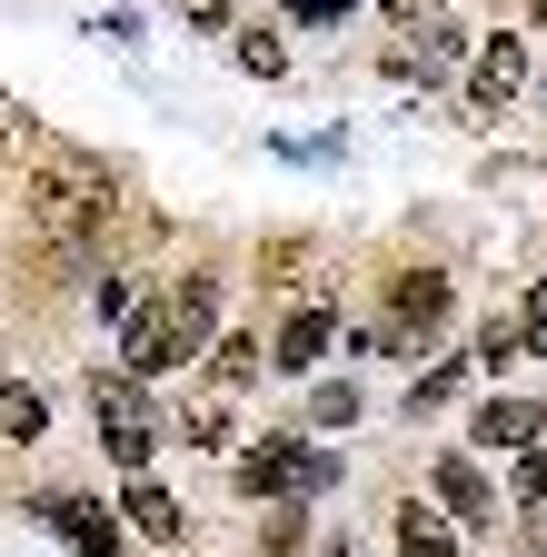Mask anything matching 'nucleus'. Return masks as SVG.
Listing matches in <instances>:
<instances>
[{
  "instance_id": "a878e982",
  "label": "nucleus",
  "mask_w": 547,
  "mask_h": 557,
  "mask_svg": "<svg viewBox=\"0 0 547 557\" xmlns=\"http://www.w3.org/2000/svg\"><path fill=\"white\" fill-rule=\"evenodd\" d=\"M537 21H547V0H537Z\"/></svg>"
},
{
  "instance_id": "6ab92c4d",
  "label": "nucleus",
  "mask_w": 547,
  "mask_h": 557,
  "mask_svg": "<svg viewBox=\"0 0 547 557\" xmlns=\"http://www.w3.org/2000/svg\"><path fill=\"white\" fill-rule=\"evenodd\" d=\"M518 348H527V338H518V319H488V329H477V359H488V369H508Z\"/></svg>"
},
{
  "instance_id": "412c9836",
  "label": "nucleus",
  "mask_w": 547,
  "mask_h": 557,
  "mask_svg": "<svg viewBox=\"0 0 547 557\" xmlns=\"http://www.w3.org/2000/svg\"><path fill=\"white\" fill-rule=\"evenodd\" d=\"M518 498H527V508H547V448H527V458H518Z\"/></svg>"
},
{
  "instance_id": "aec40b11",
  "label": "nucleus",
  "mask_w": 547,
  "mask_h": 557,
  "mask_svg": "<svg viewBox=\"0 0 547 557\" xmlns=\"http://www.w3.org/2000/svg\"><path fill=\"white\" fill-rule=\"evenodd\" d=\"M309 408H319V429H349V418H359V388H319Z\"/></svg>"
},
{
  "instance_id": "f257e3e1",
  "label": "nucleus",
  "mask_w": 547,
  "mask_h": 557,
  "mask_svg": "<svg viewBox=\"0 0 547 557\" xmlns=\"http://www.w3.org/2000/svg\"><path fill=\"white\" fill-rule=\"evenodd\" d=\"M30 230H50V239L110 230V170L100 160H40L30 170Z\"/></svg>"
},
{
  "instance_id": "9d476101",
  "label": "nucleus",
  "mask_w": 547,
  "mask_h": 557,
  "mask_svg": "<svg viewBox=\"0 0 547 557\" xmlns=\"http://www.w3.org/2000/svg\"><path fill=\"white\" fill-rule=\"evenodd\" d=\"M438 498H448V508H458L468 528H488V518H498V498H488V478H477L468 458H438Z\"/></svg>"
},
{
  "instance_id": "f03ea898",
  "label": "nucleus",
  "mask_w": 547,
  "mask_h": 557,
  "mask_svg": "<svg viewBox=\"0 0 547 557\" xmlns=\"http://www.w3.org/2000/svg\"><path fill=\"white\" fill-rule=\"evenodd\" d=\"M90 408H100L110 458H120L129 478H150V448H160V408H150V388L120 369V379H90Z\"/></svg>"
},
{
  "instance_id": "20e7f679",
  "label": "nucleus",
  "mask_w": 547,
  "mask_h": 557,
  "mask_svg": "<svg viewBox=\"0 0 547 557\" xmlns=\"http://www.w3.org/2000/svg\"><path fill=\"white\" fill-rule=\"evenodd\" d=\"M438 329H448V278H438V269H408L398 289H388V338L419 348V338H438Z\"/></svg>"
},
{
  "instance_id": "a211bd4d",
  "label": "nucleus",
  "mask_w": 547,
  "mask_h": 557,
  "mask_svg": "<svg viewBox=\"0 0 547 557\" xmlns=\"http://www.w3.org/2000/svg\"><path fill=\"white\" fill-rule=\"evenodd\" d=\"M179 438H199V448H220V438H229V408H220V398H199V408H179Z\"/></svg>"
},
{
  "instance_id": "39448f33",
  "label": "nucleus",
  "mask_w": 547,
  "mask_h": 557,
  "mask_svg": "<svg viewBox=\"0 0 547 557\" xmlns=\"http://www.w3.org/2000/svg\"><path fill=\"white\" fill-rule=\"evenodd\" d=\"M120 348H129V379L179 369V319H170V289H160V299H140V309L120 319Z\"/></svg>"
},
{
  "instance_id": "393cba45",
  "label": "nucleus",
  "mask_w": 547,
  "mask_h": 557,
  "mask_svg": "<svg viewBox=\"0 0 547 557\" xmlns=\"http://www.w3.org/2000/svg\"><path fill=\"white\" fill-rule=\"evenodd\" d=\"M349 0H289V21H338Z\"/></svg>"
},
{
  "instance_id": "4be33fe9",
  "label": "nucleus",
  "mask_w": 547,
  "mask_h": 557,
  "mask_svg": "<svg viewBox=\"0 0 547 557\" xmlns=\"http://www.w3.org/2000/svg\"><path fill=\"white\" fill-rule=\"evenodd\" d=\"M518 338H527V348H547V289H527V309H518Z\"/></svg>"
},
{
  "instance_id": "ddd939ff",
  "label": "nucleus",
  "mask_w": 547,
  "mask_h": 557,
  "mask_svg": "<svg viewBox=\"0 0 547 557\" xmlns=\"http://www.w3.org/2000/svg\"><path fill=\"white\" fill-rule=\"evenodd\" d=\"M319 348H328V309H299V319L279 329V348H269V359H279V369H319Z\"/></svg>"
},
{
  "instance_id": "1a4fd4ad",
  "label": "nucleus",
  "mask_w": 547,
  "mask_h": 557,
  "mask_svg": "<svg viewBox=\"0 0 547 557\" xmlns=\"http://www.w3.org/2000/svg\"><path fill=\"white\" fill-rule=\"evenodd\" d=\"M477 448H537V408L527 398H488V408H477Z\"/></svg>"
},
{
  "instance_id": "423d86ee",
  "label": "nucleus",
  "mask_w": 547,
  "mask_h": 557,
  "mask_svg": "<svg viewBox=\"0 0 547 557\" xmlns=\"http://www.w3.org/2000/svg\"><path fill=\"white\" fill-rule=\"evenodd\" d=\"M40 528H60L80 557H120V518L100 498H71V487H50V498H40Z\"/></svg>"
},
{
  "instance_id": "5701e85b",
  "label": "nucleus",
  "mask_w": 547,
  "mask_h": 557,
  "mask_svg": "<svg viewBox=\"0 0 547 557\" xmlns=\"http://www.w3.org/2000/svg\"><path fill=\"white\" fill-rule=\"evenodd\" d=\"M378 11H388V21H408V30H428V21H438V0H378Z\"/></svg>"
},
{
  "instance_id": "0eeeda50",
  "label": "nucleus",
  "mask_w": 547,
  "mask_h": 557,
  "mask_svg": "<svg viewBox=\"0 0 547 557\" xmlns=\"http://www.w3.org/2000/svg\"><path fill=\"white\" fill-rule=\"evenodd\" d=\"M170 319H179V359H199V348H210V319H220V278L189 269L179 289H170Z\"/></svg>"
},
{
  "instance_id": "b1692460",
  "label": "nucleus",
  "mask_w": 547,
  "mask_h": 557,
  "mask_svg": "<svg viewBox=\"0 0 547 557\" xmlns=\"http://www.w3.org/2000/svg\"><path fill=\"white\" fill-rule=\"evenodd\" d=\"M179 11H189L199 30H220V21H229V0H179Z\"/></svg>"
},
{
  "instance_id": "2eb2a0df",
  "label": "nucleus",
  "mask_w": 547,
  "mask_h": 557,
  "mask_svg": "<svg viewBox=\"0 0 547 557\" xmlns=\"http://www.w3.org/2000/svg\"><path fill=\"white\" fill-rule=\"evenodd\" d=\"M40 418H50V408H40L21 379H0V438H40Z\"/></svg>"
},
{
  "instance_id": "7ed1b4c3",
  "label": "nucleus",
  "mask_w": 547,
  "mask_h": 557,
  "mask_svg": "<svg viewBox=\"0 0 547 557\" xmlns=\"http://www.w3.org/2000/svg\"><path fill=\"white\" fill-rule=\"evenodd\" d=\"M239 498H309V487H328L338 468L319 458V448H299V438H259V448H239Z\"/></svg>"
},
{
  "instance_id": "f3484780",
  "label": "nucleus",
  "mask_w": 547,
  "mask_h": 557,
  "mask_svg": "<svg viewBox=\"0 0 547 557\" xmlns=\"http://www.w3.org/2000/svg\"><path fill=\"white\" fill-rule=\"evenodd\" d=\"M458 388H468V369H458V359H438V369H428L419 388H408V408H448Z\"/></svg>"
},
{
  "instance_id": "4468645a",
  "label": "nucleus",
  "mask_w": 547,
  "mask_h": 557,
  "mask_svg": "<svg viewBox=\"0 0 547 557\" xmlns=\"http://www.w3.org/2000/svg\"><path fill=\"white\" fill-rule=\"evenodd\" d=\"M249 379H259V338L239 329V338H220V348H210V388H249Z\"/></svg>"
},
{
  "instance_id": "6e6552de",
  "label": "nucleus",
  "mask_w": 547,
  "mask_h": 557,
  "mask_svg": "<svg viewBox=\"0 0 547 557\" xmlns=\"http://www.w3.org/2000/svg\"><path fill=\"white\" fill-rule=\"evenodd\" d=\"M518 81H527V50H518V40H488V50H477L468 100H477V110H508V100H518Z\"/></svg>"
},
{
  "instance_id": "f8f14e48",
  "label": "nucleus",
  "mask_w": 547,
  "mask_h": 557,
  "mask_svg": "<svg viewBox=\"0 0 547 557\" xmlns=\"http://www.w3.org/2000/svg\"><path fill=\"white\" fill-rule=\"evenodd\" d=\"M398 557H458V537H448V518H438V508H419V498H408V508H398Z\"/></svg>"
},
{
  "instance_id": "9b49d317",
  "label": "nucleus",
  "mask_w": 547,
  "mask_h": 557,
  "mask_svg": "<svg viewBox=\"0 0 547 557\" xmlns=\"http://www.w3.org/2000/svg\"><path fill=\"white\" fill-rule=\"evenodd\" d=\"M129 528L160 537V547H179V498H170L160 478H129Z\"/></svg>"
},
{
  "instance_id": "dca6fc26",
  "label": "nucleus",
  "mask_w": 547,
  "mask_h": 557,
  "mask_svg": "<svg viewBox=\"0 0 547 557\" xmlns=\"http://www.w3.org/2000/svg\"><path fill=\"white\" fill-rule=\"evenodd\" d=\"M239 70H249V81H289V50H279V30H239Z\"/></svg>"
}]
</instances>
